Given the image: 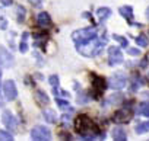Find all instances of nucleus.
Masks as SVG:
<instances>
[{"label": "nucleus", "mask_w": 149, "mask_h": 141, "mask_svg": "<svg viewBox=\"0 0 149 141\" xmlns=\"http://www.w3.org/2000/svg\"><path fill=\"white\" fill-rule=\"evenodd\" d=\"M74 128H76V132L79 135H82L84 138H94L97 134L95 125L86 115L76 116V119H74Z\"/></svg>", "instance_id": "nucleus-1"}, {"label": "nucleus", "mask_w": 149, "mask_h": 141, "mask_svg": "<svg viewBox=\"0 0 149 141\" xmlns=\"http://www.w3.org/2000/svg\"><path fill=\"white\" fill-rule=\"evenodd\" d=\"M98 36V32L95 28H84V29H79L76 32H73L72 38L74 41V44H82V42H86L89 39H94Z\"/></svg>", "instance_id": "nucleus-2"}, {"label": "nucleus", "mask_w": 149, "mask_h": 141, "mask_svg": "<svg viewBox=\"0 0 149 141\" xmlns=\"http://www.w3.org/2000/svg\"><path fill=\"white\" fill-rule=\"evenodd\" d=\"M31 138L35 141H48L51 138V132L45 127H35L31 131Z\"/></svg>", "instance_id": "nucleus-3"}, {"label": "nucleus", "mask_w": 149, "mask_h": 141, "mask_svg": "<svg viewBox=\"0 0 149 141\" xmlns=\"http://www.w3.org/2000/svg\"><path fill=\"white\" fill-rule=\"evenodd\" d=\"M3 93H5L6 100H15L16 99L18 89H16V86H15V83L12 80H6L3 83Z\"/></svg>", "instance_id": "nucleus-4"}, {"label": "nucleus", "mask_w": 149, "mask_h": 141, "mask_svg": "<svg viewBox=\"0 0 149 141\" xmlns=\"http://www.w3.org/2000/svg\"><path fill=\"white\" fill-rule=\"evenodd\" d=\"M108 55H110V60H108L110 65H116V64L123 63V52L118 47H110Z\"/></svg>", "instance_id": "nucleus-5"}, {"label": "nucleus", "mask_w": 149, "mask_h": 141, "mask_svg": "<svg viewBox=\"0 0 149 141\" xmlns=\"http://www.w3.org/2000/svg\"><path fill=\"white\" fill-rule=\"evenodd\" d=\"M108 86H110L111 89H114V90H120V89H123V87L126 86V77H124L123 74H114V76L110 79Z\"/></svg>", "instance_id": "nucleus-6"}, {"label": "nucleus", "mask_w": 149, "mask_h": 141, "mask_svg": "<svg viewBox=\"0 0 149 141\" xmlns=\"http://www.w3.org/2000/svg\"><path fill=\"white\" fill-rule=\"evenodd\" d=\"M37 23H38V26H41V28H48V26L51 25V18H50V15H48L47 12L38 13V16H37Z\"/></svg>", "instance_id": "nucleus-7"}, {"label": "nucleus", "mask_w": 149, "mask_h": 141, "mask_svg": "<svg viewBox=\"0 0 149 141\" xmlns=\"http://www.w3.org/2000/svg\"><path fill=\"white\" fill-rule=\"evenodd\" d=\"M129 119H130V112L127 109H120V111L114 112V115H113L114 122H126Z\"/></svg>", "instance_id": "nucleus-8"}, {"label": "nucleus", "mask_w": 149, "mask_h": 141, "mask_svg": "<svg viewBox=\"0 0 149 141\" xmlns=\"http://www.w3.org/2000/svg\"><path fill=\"white\" fill-rule=\"evenodd\" d=\"M3 124L6 125V128L16 129V119L9 111H5V113H3Z\"/></svg>", "instance_id": "nucleus-9"}, {"label": "nucleus", "mask_w": 149, "mask_h": 141, "mask_svg": "<svg viewBox=\"0 0 149 141\" xmlns=\"http://www.w3.org/2000/svg\"><path fill=\"white\" fill-rule=\"evenodd\" d=\"M97 16H98L100 22H104L105 19H108L111 16V9H108V8H100L97 10Z\"/></svg>", "instance_id": "nucleus-10"}, {"label": "nucleus", "mask_w": 149, "mask_h": 141, "mask_svg": "<svg viewBox=\"0 0 149 141\" xmlns=\"http://www.w3.org/2000/svg\"><path fill=\"white\" fill-rule=\"evenodd\" d=\"M94 77V82H92V85H94V89L97 90V92H104V89H105V82H104V79L102 77H97V76H92Z\"/></svg>", "instance_id": "nucleus-11"}, {"label": "nucleus", "mask_w": 149, "mask_h": 141, "mask_svg": "<svg viewBox=\"0 0 149 141\" xmlns=\"http://www.w3.org/2000/svg\"><path fill=\"white\" fill-rule=\"evenodd\" d=\"M35 100H37L40 105H48V102H50L48 96H47L45 92H42V90H37V92H35Z\"/></svg>", "instance_id": "nucleus-12"}, {"label": "nucleus", "mask_w": 149, "mask_h": 141, "mask_svg": "<svg viewBox=\"0 0 149 141\" xmlns=\"http://www.w3.org/2000/svg\"><path fill=\"white\" fill-rule=\"evenodd\" d=\"M113 138L116 141H124L126 140V132L123 128H114L113 129Z\"/></svg>", "instance_id": "nucleus-13"}, {"label": "nucleus", "mask_w": 149, "mask_h": 141, "mask_svg": "<svg viewBox=\"0 0 149 141\" xmlns=\"http://www.w3.org/2000/svg\"><path fill=\"white\" fill-rule=\"evenodd\" d=\"M120 15L123 18H126V19L130 21L133 18V9H132V6H121L120 8Z\"/></svg>", "instance_id": "nucleus-14"}, {"label": "nucleus", "mask_w": 149, "mask_h": 141, "mask_svg": "<svg viewBox=\"0 0 149 141\" xmlns=\"http://www.w3.org/2000/svg\"><path fill=\"white\" fill-rule=\"evenodd\" d=\"M44 118H45V121L50 122V124H54V122L57 121V115H56V112H54L53 109H45V111H44Z\"/></svg>", "instance_id": "nucleus-15"}, {"label": "nucleus", "mask_w": 149, "mask_h": 141, "mask_svg": "<svg viewBox=\"0 0 149 141\" xmlns=\"http://www.w3.org/2000/svg\"><path fill=\"white\" fill-rule=\"evenodd\" d=\"M28 32H25L24 35H22V41H21V44H19V51L21 52H26L28 51V44H26V38H28Z\"/></svg>", "instance_id": "nucleus-16"}, {"label": "nucleus", "mask_w": 149, "mask_h": 141, "mask_svg": "<svg viewBox=\"0 0 149 141\" xmlns=\"http://www.w3.org/2000/svg\"><path fill=\"white\" fill-rule=\"evenodd\" d=\"M149 131V121L143 122V124H139L137 128H136V132L137 134H143V132H148Z\"/></svg>", "instance_id": "nucleus-17"}, {"label": "nucleus", "mask_w": 149, "mask_h": 141, "mask_svg": "<svg viewBox=\"0 0 149 141\" xmlns=\"http://www.w3.org/2000/svg\"><path fill=\"white\" fill-rule=\"evenodd\" d=\"M0 140L2 141H12L13 140V135L8 131H3V129H0Z\"/></svg>", "instance_id": "nucleus-18"}, {"label": "nucleus", "mask_w": 149, "mask_h": 141, "mask_svg": "<svg viewBox=\"0 0 149 141\" xmlns=\"http://www.w3.org/2000/svg\"><path fill=\"white\" fill-rule=\"evenodd\" d=\"M136 44H137L139 47H146V45L149 44V39L146 38V35H140V36L136 38Z\"/></svg>", "instance_id": "nucleus-19"}, {"label": "nucleus", "mask_w": 149, "mask_h": 141, "mask_svg": "<svg viewBox=\"0 0 149 141\" xmlns=\"http://www.w3.org/2000/svg\"><path fill=\"white\" fill-rule=\"evenodd\" d=\"M25 8L24 6H18V22H24L25 19Z\"/></svg>", "instance_id": "nucleus-20"}, {"label": "nucleus", "mask_w": 149, "mask_h": 141, "mask_svg": "<svg viewBox=\"0 0 149 141\" xmlns=\"http://www.w3.org/2000/svg\"><path fill=\"white\" fill-rule=\"evenodd\" d=\"M56 102H57V105H58V106H60L61 109H67L69 112H72V108L69 106V102H67V100H61V99H57Z\"/></svg>", "instance_id": "nucleus-21"}, {"label": "nucleus", "mask_w": 149, "mask_h": 141, "mask_svg": "<svg viewBox=\"0 0 149 141\" xmlns=\"http://www.w3.org/2000/svg\"><path fill=\"white\" fill-rule=\"evenodd\" d=\"M140 113L143 116H149V102H146L140 106Z\"/></svg>", "instance_id": "nucleus-22"}, {"label": "nucleus", "mask_w": 149, "mask_h": 141, "mask_svg": "<svg viewBox=\"0 0 149 141\" xmlns=\"http://www.w3.org/2000/svg\"><path fill=\"white\" fill-rule=\"evenodd\" d=\"M6 28H8V19L0 12V29H6Z\"/></svg>", "instance_id": "nucleus-23"}, {"label": "nucleus", "mask_w": 149, "mask_h": 141, "mask_svg": "<svg viewBox=\"0 0 149 141\" xmlns=\"http://www.w3.org/2000/svg\"><path fill=\"white\" fill-rule=\"evenodd\" d=\"M50 85H51V87H57L58 86V77L54 74V76H50Z\"/></svg>", "instance_id": "nucleus-24"}, {"label": "nucleus", "mask_w": 149, "mask_h": 141, "mask_svg": "<svg viewBox=\"0 0 149 141\" xmlns=\"http://www.w3.org/2000/svg\"><path fill=\"white\" fill-rule=\"evenodd\" d=\"M114 39H117V41H118V42H120V44H121L123 47H127V44H129V42H127V39H126L124 36H118V35H114Z\"/></svg>", "instance_id": "nucleus-25"}, {"label": "nucleus", "mask_w": 149, "mask_h": 141, "mask_svg": "<svg viewBox=\"0 0 149 141\" xmlns=\"http://www.w3.org/2000/svg\"><path fill=\"white\" fill-rule=\"evenodd\" d=\"M129 54L130 55H140V51L139 50H134V48H130L129 50Z\"/></svg>", "instance_id": "nucleus-26"}, {"label": "nucleus", "mask_w": 149, "mask_h": 141, "mask_svg": "<svg viewBox=\"0 0 149 141\" xmlns=\"http://www.w3.org/2000/svg\"><path fill=\"white\" fill-rule=\"evenodd\" d=\"M0 3H2L3 6H10L12 5V0H0Z\"/></svg>", "instance_id": "nucleus-27"}, {"label": "nucleus", "mask_w": 149, "mask_h": 141, "mask_svg": "<svg viewBox=\"0 0 149 141\" xmlns=\"http://www.w3.org/2000/svg\"><path fill=\"white\" fill-rule=\"evenodd\" d=\"M146 65H148V60L145 58V60H142V63H140V67L143 68V67H146Z\"/></svg>", "instance_id": "nucleus-28"}, {"label": "nucleus", "mask_w": 149, "mask_h": 141, "mask_svg": "<svg viewBox=\"0 0 149 141\" xmlns=\"http://www.w3.org/2000/svg\"><path fill=\"white\" fill-rule=\"evenodd\" d=\"M146 16H148V19H149V8H148V10H146Z\"/></svg>", "instance_id": "nucleus-29"}, {"label": "nucleus", "mask_w": 149, "mask_h": 141, "mask_svg": "<svg viewBox=\"0 0 149 141\" xmlns=\"http://www.w3.org/2000/svg\"><path fill=\"white\" fill-rule=\"evenodd\" d=\"M0 76H2V72H0Z\"/></svg>", "instance_id": "nucleus-30"}, {"label": "nucleus", "mask_w": 149, "mask_h": 141, "mask_svg": "<svg viewBox=\"0 0 149 141\" xmlns=\"http://www.w3.org/2000/svg\"><path fill=\"white\" fill-rule=\"evenodd\" d=\"M0 77H2V76H0Z\"/></svg>", "instance_id": "nucleus-31"}]
</instances>
